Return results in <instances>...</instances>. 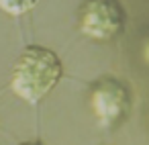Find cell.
I'll use <instances>...</instances> for the list:
<instances>
[{"label":"cell","mask_w":149,"mask_h":145,"mask_svg":"<svg viewBox=\"0 0 149 145\" xmlns=\"http://www.w3.org/2000/svg\"><path fill=\"white\" fill-rule=\"evenodd\" d=\"M127 25V13L118 0H84L78 15L80 31L96 41L116 39Z\"/></svg>","instance_id":"3957f363"},{"label":"cell","mask_w":149,"mask_h":145,"mask_svg":"<svg viewBox=\"0 0 149 145\" xmlns=\"http://www.w3.org/2000/svg\"><path fill=\"white\" fill-rule=\"evenodd\" d=\"M39 0H0V10H4L10 17H21L37 6Z\"/></svg>","instance_id":"277c9868"},{"label":"cell","mask_w":149,"mask_h":145,"mask_svg":"<svg viewBox=\"0 0 149 145\" xmlns=\"http://www.w3.org/2000/svg\"><path fill=\"white\" fill-rule=\"evenodd\" d=\"M63 76V63L53 49L43 45H29L13 68V92L25 102H39L47 96Z\"/></svg>","instance_id":"6da1fadb"},{"label":"cell","mask_w":149,"mask_h":145,"mask_svg":"<svg viewBox=\"0 0 149 145\" xmlns=\"http://www.w3.org/2000/svg\"><path fill=\"white\" fill-rule=\"evenodd\" d=\"M90 108L100 129H116L131 110V92L118 80L104 76L90 86Z\"/></svg>","instance_id":"7a4b0ae2"},{"label":"cell","mask_w":149,"mask_h":145,"mask_svg":"<svg viewBox=\"0 0 149 145\" xmlns=\"http://www.w3.org/2000/svg\"><path fill=\"white\" fill-rule=\"evenodd\" d=\"M21 145H43L41 141H25V143H21Z\"/></svg>","instance_id":"5b68a950"}]
</instances>
